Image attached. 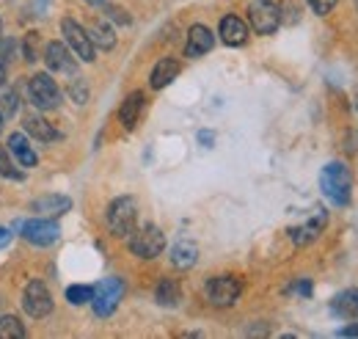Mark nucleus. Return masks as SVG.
I'll return each instance as SVG.
<instances>
[{"label":"nucleus","instance_id":"f257e3e1","mask_svg":"<svg viewBox=\"0 0 358 339\" xmlns=\"http://www.w3.org/2000/svg\"><path fill=\"white\" fill-rule=\"evenodd\" d=\"M320 191L325 193L328 202H334L336 207L350 205V193H353V177L345 163H328L320 174Z\"/></svg>","mask_w":358,"mask_h":339},{"label":"nucleus","instance_id":"f03ea898","mask_svg":"<svg viewBox=\"0 0 358 339\" xmlns=\"http://www.w3.org/2000/svg\"><path fill=\"white\" fill-rule=\"evenodd\" d=\"M163 249H166V237H163V232H160L157 226L146 223V226L130 232V251H133L135 256H141V259H155V256L163 254Z\"/></svg>","mask_w":358,"mask_h":339},{"label":"nucleus","instance_id":"7ed1b4c3","mask_svg":"<svg viewBox=\"0 0 358 339\" xmlns=\"http://www.w3.org/2000/svg\"><path fill=\"white\" fill-rule=\"evenodd\" d=\"M135 218H138L135 199L122 196V199L110 202V207H108V226H110V232L116 237H130V232L135 229Z\"/></svg>","mask_w":358,"mask_h":339},{"label":"nucleus","instance_id":"20e7f679","mask_svg":"<svg viewBox=\"0 0 358 339\" xmlns=\"http://www.w3.org/2000/svg\"><path fill=\"white\" fill-rule=\"evenodd\" d=\"M248 20L257 34L268 36V34H275L281 25V8L273 0H254L248 8Z\"/></svg>","mask_w":358,"mask_h":339},{"label":"nucleus","instance_id":"39448f33","mask_svg":"<svg viewBox=\"0 0 358 339\" xmlns=\"http://www.w3.org/2000/svg\"><path fill=\"white\" fill-rule=\"evenodd\" d=\"M28 94H31V102L39 108V111H52L61 105V88L55 85V81L50 75H34L28 81Z\"/></svg>","mask_w":358,"mask_h":339},{"label":"nucleus","instance_id":"423d86ee","mask_svg":"<svg viewBox=\"0 0 358 339\" xmlns=\"http://www.w3.org/2000/svg\"><path fill=\"white\" fill-rule=\"evenodd\" d=\"M61 34H64V39H66V44H69V50H72L80 61H86V64L94 61L96 47L91 44L89 31H86L80 22H75V20H69V17H66V20L61 22Z\"/></svg>","mask_w":358,"mask_h":339},{"label":"nucleus","instance_id":"0eeeda50","mask_svg":"<svg viewBox=\"0 0 358 339\" xmlns=\"http://www.w3.org/2000/svg\"><path fill=\"white\" fill-rule=\"evenodd\" d=\"M122 296H124V284H122L119 279H105V282H102V284L94 290V298H91L94 312H96L99 317L113 314V309L119 306Z\"/></svg>","mask_w":358,"mask_h":339},{"label":"nucleus","instance_id":"6e6552de","mask_svg":"<svg viewBox=\"0 0 358 339\" xmlns=\"http://www.w3.org/2000/svg\"><path fill=\"white\" fill-rule=\"evenodd\" d=\"M22 309L34 317V320H42L52 312V298L47 293V287L42 282H31L22 293Z\"/></svg>","mask_w":358,"mask_h":339},{"label":"nucleus","instance_id":"1a4fd4ad","mask_svg":"<svg viewBox=\"0 0 358 339\" xmlns=\"http://www.w3.org/2000/svg\"><path fill=\"white\" fill-rule=\"evenodd\" d=\"M240 290H243V284L234 276H215L207 282V298L215 306H231L240 298Z\"/></svg>","mask_w":358,"mask_h":339},{"label":"nucleus","instance_id":"9d476101","mask_svg":"<svg viewBox=\"0 0 358 339\" xmlns=\"http://www.w3.org/2000/svg\"><path fill=\"white\" fill-rule=\"evenodd\" d=\"M22 237H25L28 243H34V246H52V243H58L61 229H58V223H52V221L34 218V221L22 223Z\"/></svg>","mask_w":358,"mask_h":339},{"label":"nucleus","instance_id":"9b49d317","mask_svg":"<svg viewBox=\"0 0 358 339\" xmlns=\"http://www.w3.org/2000/svg\"><path fill=\"white\" fill-rule=\"evenodd\" d=\"M45 58H47V67L58 75H75L78 69V61H75V53L61 42H50L45 47Z\"/></svg>","mask_w":358,"mask_h":339},{"label":"nucleus","instance_id":"f8f14e48","mask_svg":"<svg viewBox=\"0 0 358 339\" xmlns=\"http://www.w3.org/2000/svg\"><path fill=\"white\" fill-rule=\"evenodd\" d=\"M213 44H215V36H213V31H210L207 25H193V28L187 31L185 55H187V58H199V55L210 53V50H213Z\"/></svg>","mask_w":358,"mask_h":339},{"label":"nucleus","instance_id":"ddd939ff","mask_svg":"<svg viewBox=\"0 0 358 339\" xmlns=\"http://www.w3.org/2000/svg\"><path fill=\"white\" fill-rule=\"evenodd\" d=\"M325 223H328V215L322 210H317L312 221H306L303 226H295V229H289V235H292V243L295 246H309L314 243L317 237H320V232L325 229Z\"/></svg>","mask_w":358,"mask_h":339},{"label":"nucleus","instance_id":"4468645a","mask_svg":"<svg viewBox=\"0 0 358 339\" xmlns=\"http://www.w3.org/2000/svg\"><path fill=\"white\" fill-rule=\"evenodd\" d=\"M8 152H11V158H17V163H20L22 169H34V166L39 163V155L34 152L31 141H28L22 132H14V135L8 138Z\"/></svg>","mask_w":358,"mask_h":339},{"label":"nucleus","instance_id":"2eb2a0df","mask_svg":"<svg viewBox=\"0 0 358 339\" xmlns=\"http://www.w3.org/2000/svg\"><path fill=\"white\" fill-rule=\"evenodd\" d=\"M221 39H224L229 47H240V44L248 42V25L234 17V14H226L221 20Z\"/></svg>","mask_w":358,"mask_h":339},{"label":"nucleus","instance_id":"dca6fc26","mask_svg":"<svg viewBox=\"0 0 358 339\" xmlns=\"http://www.w3.org/2000/svg\"><path fill=\"white\" fill-rule=\"evenodd\" d=\"M143 94L141 91H133L124 102H122V111H119V119H122V125L124 130H135L138 125V119H141V113H143Z\"/></svg>","mask_w":358,"mask_h":339},{"label":"nucleus","instance_id":"f3484780","mask_svg":"<svg viewBox=\"0 0 358 339\" xmlns=\"http://www.w3.org/2000/svg\"><path fill=\"white\" fill-rule=\"evenodd\" d=\"M331 312L336 317H345V320H356L358 317V290H345L331 300Z\"/></svg>","mask_w":358,"mask_h":339},{"label":"nucleus","instance_id":"a211bd4d","mask_svg":"<svg viewBox=\"0 0 358 339\" xmlns=\"http://www.w3.org/2000/svg\"><path fill=\"white\" fill-rule=\"evenodd\" d=\"M177 75H179V61H174V58H160L155 64V69H152L149 83H152V88H166Z\"/></svg>","mask_w":358,"mask_h":339},{"label":"nucleus","instance_id":"6ab92c4d","mask_svg":"<svg viewBox=\"0 0 358 339\" xmlns=\"http://www.w3.org/2000/svg\"><path fill=\"white\" fill-rule=\"evenodd\" d=\"M69 207H72V202L66 196H45V199H39V202L31 205V210L39 212V215H47V218L64 215V212H69Z\"/></svg>","mask_w":358,"mask_h":339},{"label":"nucleus","instance_id":"aec40b11","mask_svg":"<svg viewBox=\"0 0 358 339\" xmlns=\"http://www.w3.org/2000/svg\"><path fill=\"white\" fill-rule=\"evenodd\" d=\"M89 39L94 47H99V50H113L116 47V36H113V31H110V25L105 22V20H94L89 28Z\"/></svg>","mask_w":358,"mask_h":339},{"label":"nucleus","instance_id":"412c9836","mask_svg":"<svg viewBox=\"0 0 358 339\" xmlns=\"http://www.w3.org/2000/svg\"><path fill=\"white\" fill-rule=\"evenodd\" d=\"M25 132L34 135L36 141H55L58 138V132L52 130V125L47 119H42V116H36V113L25 116Z\"/></svg>","mask_w":358,"mask_h":339},{"label":"nucleus","instance_id":"4be33fe9","mask_svg":"<svg viewBox=\"0 0 358 339\" xmlns=\"http://www.w3.org/2000/svg\"><path fill=\"white\" fill-rule=\"evenodd\" d=\"M196 259H199V249H196L193 243H177V246L171 249V262H174V268L187 270V268L196 265Z\"/></svg>","mask_w":358,"mask_h":339},{"label":"nucleus","instance_id":"5701e85b","mask_svg":"<svg viewBox=\"0 0 358 339\" xmlns=\"http://www.w3.org/2000/svg\"><path fill=\"white\" fill-rule=\"evenodd\" d=\"M155 298H157V303L160 306H177L179 303V284L174 279H163L160 284H157V290H155Z\"/></svg>","mask_w":358,"mask_h":339},{"label":"nucleus","instance_id":"b1692460","mask_svg":"<svg viewBox=\"0 0 358 339\" xmlns=\"http://www.w3.org/2000/svg\"><path fill=\"white\" fill-rule=\"evenodd\" d=\"M22 337H25V328H22V323L14 314L0 317V339H22Z\"/></svg>","mask_w":358,"mask_h":339},{"label":"nucleus","instance_id":"393cba45","mask_svg":"<svg viewBox=\"0 0 358 339\" xmlns=\"http://www.w3.org/2000/svg\"><path fill=\"white\" fill-rule=\"evenodd\" d=\"M91 298H94V287H89V284H72V287L66 290V300L75 303V306L91 303Z\"/></svg>","mask_w":358,"mask_h":339},{"label":"nucleus","instance_id":"a878e982","mask_svg":"<svg viewBox=\"0 0 358 339\" xmlns=\"http://www.w3.org/2000/svg\"><path fill=\"white\" fill-rule=\"evenodd\" d=\"M0 177H8V179H22V177H25L22 171L14 169V163H11V152L3 149V146H0Z\"/></svg>","mask_w":358,"mask_h":339},{"label":"nucleus","instance_id":"bb28decb","mask_svg":"<svg viewBox=\"0 0 358 339\" xmlns=\"http://www.w3.org/2000/svg\"><path fill=\"white\" fill-rule=\"evenodd\" d=\"M0 113H3V119H11L17 113V94L14 91H6L0 97Z\"/></svg>","mask_w":358,"mask_h":339},{"label":"nucleus","instance_id":"cd10ccee","mask_svg":"<svg viewBox=\"0 0 358 339\" xmlns=\"http://www.w3.org/2000/svg\"><path fill=\"white\" fill-rule=\"evenodd\" d=\"M69 94H72V99H75L78 105H83V102L89 99V88H86V83H83L80 78H75V83L69 85Z\"/></svg>","mask_w":358,"mask_h":339},{"label":"nucleus","instance_id":"c85d7f7f","mask_svg":"<svg viewBox=\"0 0 358 339\" xmlns=\"http://www.w3.org/2000/svg\"><path fill=\"white\" fill-rule=\"evenodd\" d=\"M336 3H339V0H309V6L314 8V14H320V17H325Z\"/></svg>","mask_w":358,"mask_h":339},{"label":"nucleus","instance_id":"c756f323","mask_svg":"<svg viewBox=\"0 0 358 339\" xmlns=\"http://www.w3.org/2000/svg\"><path fill=\"white\" fill-rule=\"evenodd\" d=\"M36 44H39V36H36V34H28V36H25V58H28V61H36Z\"/></svg>","mask_w":358,"mask_h":339},{"label":"nucleus","instance_id":"7c9ffc66","mask_svg":"<svg viewBox=\"0 0 358 339\" xmlns=\"http://www.w3.org/2000/svg\"><path fill=\"white\" fill-rule=\"evenodd\" d=\"M339 334H342V337H358V323H356V326H348V328H342Z\"/></svg>","mask_w":358,"mask_h":339},{"label":"nucleus","instance_id":"2f4dec72","mask_svg":"<svg viewBox=\"0 0 358 339\" xmlns=\"http://www.w3.org/2000/svg\"><path fill=\"white\" fill-rule=\"evenodd\" d=\"M8 240H11V232H8V229H3V226H0V249H3V246H6V243H8Z\"/></svg>","mask_w":358,"mask_h":339},{"label":"nucleus","instance_id":"473e14b6","mask_svg":"<svg viewBox=\"0 0 358 339\" xmlns=\"http://www.w3.org/2000/svg\"><path fill=\"white\" fill-rule=\"evenodd\" d=\"M199 141L210 146V144H213V132H207V130H204V132H199Z\"/></svg>","mask_w":358,"mask_h":339},{"label":"nucleus","instance_id":"72a5a7b5","mask_svg":"<svg viewBox=\"0 0 358 339\" xmlns=\"http://www.w3.org/2000/svg\"><path fill=\"white\" fill-rule=\"evenodd\" d=\"M86 3H91V6H96V8H105V3H108V0H86Z\"/></svg>","mask_w":358,"mask_h":339},{"label":"nucleus","instance_id":"f704fd0d","mask_svg":"<svg viewBox=\"0 0 358 339\" xmlns=\"http://www.w3.org/2000/svg\"><path fill=\"white\" fill-rule=\"evenodd\" d=\"M0 130H3V113H0Z\"/></svg>","mask_w":358,"mask_h":339},{"label":"nucleus","instance_id":"c9c22d12","mask_svg":"<svg viewBox=\"0 0 358 339\" xmlns=\"http://www.w3.org/2000/svg\"><path fill=\"white\" fill-rule=\"evenodd\" d=\"M356 6H358V0H356Z\"/></svg>","mask_w":358,"mask_h":339}]
</instances>
